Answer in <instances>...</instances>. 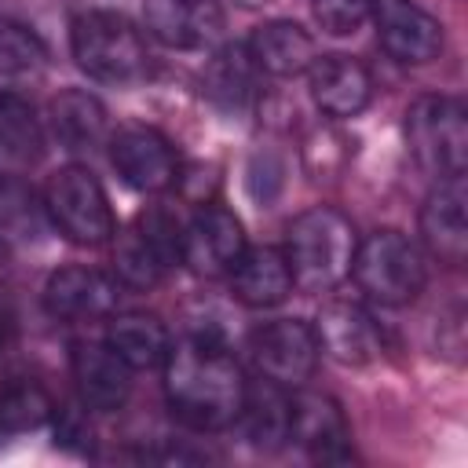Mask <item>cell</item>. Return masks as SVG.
<instances>
[{"mask_svg":"<svg viewBox=\"0 0 468 468\" xmlns=\"http://www.w3.org/2000/svg\"><path fill=\"white\" fill-rule=\"evenodd\" d=\"M44 154V124L33 102L11 88H0V157L33 165Z\"/></svg>","mask_w":468,"mask_h":468,"instance_id":"484cf974","label":"cell"},{"mask_svg":"<svg viewBox=\"0 0 468 468\" xmlns=\"http://www.w3.org/2000/svg\"><path fill=\"white\" fill-rule=\"evenodd\" d=\"M245 252V234L234 212L219 205H201L179 234V260L197 278H223Z\"/></svg>","mask_w":468,"mask_h":468,"instance_id":"ba28073f","label":"cell"},{"mask_svg":"<svg viewBox=\"0 0 468 468\" xmlns=\"http://www.w3.org/2000/svg\"><path fill=\"white\" fill-rule=\"evenodd\" d=\"M230 289L245 307H274L282 303L296 285H292V271L282 249L274 245H245V252L238 256V263L230 267Z\"/></svg>","mask_w":468,"mask_h":468,"instance_id":"d6986e66","label":"cell"},{"mask_svg":"<svg viewBox=\"0 0 468 468\" xmlns=\"http://www.w3.org/2000/svg\"><path fill=\"white\" fill-rule=\"evenodd\" d=\"M245 439L260 450H274L289 439V395L282 384L274 380H256V384H245V399H241V413L238 420Z\"/></svg>","mask_w":468,"mask_h":468,"instance_id":"cb8c5ba5","label":"cell"},{"mask_svg":"<svg viewBox=\"0 0 468 468\" xmlns=\"http://www.w3.org/2000/svg\"><path fill=\"white\" fill-rule=\"evenodd\" d=\"M369 18L377 26L380 48L406 66H428L442 51V22L417 7L413 0H373Z\"/></svg>","mask_w":468,"mask_h":468,"instance_id":"30bf717a","label":"cell"},{"mask_svg":"<svg viewBox=\"0 0 468 468\" xmlns=\"http://www.w3.org/2000/svg\"><path fill=\"white\" fill-rule=\"evenodd\" d=\"M44 208L51 227L62 230L73 245H106L117 230L110 197L84 165H66L48 179Z\"/></svg>","mask_w":468,"mask_h":468,"instance_id":"8992f818","label":"cell"},{"mask_svg":"<svg viewBox=\"0 0 468 468\" xmlns=\"http://www.w3.org/2000/svg\"><path fill=\"white\" fill-rule=\"evenodd\" d=\"M351 274L373 303L406 307L420 296L428 282V263L420 245L410 241L402 230H377L366 241H358Z\"/></svg>","mask_w":468,"mask_h":468,"instance_id":"277c9868","label":"cell"},{"mask_svg":"<svg viewBox=\"0 0 468 468\" xmlns=\"http://www.w3.org/2000/svg\"><path fill=\"white\" fill-rule=\"evenodd\" d=\"M358 238L344 212L329 205H314L289 223L285 260L292 271V285L303 292H329L351 274Z\"/></svg>","mask_w":468,"mask_h":468,"instance_id":"7a4b0ae2","label":"cell"},{"mask_svg":"<svg viewBox=\"0 0 468 468\" xmlns=\"http://www.w3.org/2000/svg\"><path fill=\"white\" fill-rule=\"evenodd\" d=\"M161 369L168 410L186 428L219 431L238 420L249 380L219 333L194 329L186 340L172 344Z\"/></svg>","mask_w":468,"mask_h":468,"instance_id":"6da1fadb","label":"cell"},{"mask_svg":"<svg viewBox=\"0 0 468 468\" xmlns=\"http://www.w3.org/2000/svg\"><path fill=\"white\" fill-rule=\"evenodd\" d=\"M55 413L51 395L37 384V380H7L0 384V442L37 431L40 424H48Z\"/></svg>","mask_w":468,"mask_h":468,"instance_id":"83f0119b","label":"cell"},{"mask_svg":"<svg viewBox=\"0 0 468 468\" xmlns=\"http://www.w3.org/2000/svg\"><path fill=\"white\" fill-rule=\"evenodd\" d=\"M146 29L176 51H205L223 33L219 0H143Z\"/></svg>","mask_w":468,"mask_h":468,"instance_id":"5bb4252c","label":"cell"},{"mask_svg":"<svg viewBox=\"0 0 468 468\" xmlns=\"http://www.w3.org/2000/svg\"><path fill=\"white\" fill-rule=\"evenodd\" d=\"M369 7H373V0H311L314 22L333 37L358 33L362 22L369 18Z\"/></svg>","mask_w":468,"mask_h":468,"instance_id":"f1b7e54d","label":"cell"},{"mask_svg":"<svg viewBox=\"0 0 468 468\" xmlns=\"http://www.w3.org/2000/svg\"><path fill=\"white\" fill-rule=\"evenodd\" d=\"M252 362L256 369L282 384V388H300L314 366H318V336L307 322L300 318H278V322H267L263 329L252 333Z\"/></svg>","mask_w":468,"mask_h":468,"instance_id":"9c48e42d","label":"cell"},{"mask_svg":"<svg viewBox=\"0 0 468 468\" xmlns=\"http://www.w3.org/2000/svg\"><path fill=\"white\" fill-rule=\"evenodd\" d=\"M51 417H55V439L62 446H69V450H88L91 446V424L84 420L80 410L66 406V410H55Z\"/></svg>","mask_w":468,"mask_h":468,"instance_id":"f546056e","label":"cell"},{"mask_svg":"<svg viewBox=\"0 0 468 468\" xmlns=\"http://www.w3.org/2000/svg\"><path fill=\"white\" fill-rule=\"evenodd\" d=\"M48 128L66 154H91L106 143V106L80 88L58 91L48 106Z\"/></svg>","mask_w":468,"mask_h":468,"instance_id":"ffe728a7","label":"cell"},{"mask_svg":"<svg viewBox=\"0 0 468 468\" xmlns=\"http://www.w3.org/2000/svg\"><path fill=\"white\" fill-rule=\"evenodd\" d=\"M307 84L314 106L336 121L362 113L373 95L369 69L351 55H314V62L307 66Z\"/></svg>","mask_w":468,"mask_h":468,"instance_id":"ac0fdd59","label":"cell"},{"mask_svg":"<svg viewBox=\"0 0 468 468\" xmlns=\"http://www.w3.org/2000/svg\"><path fill=\"white\" fill-rule=\"evenodd\" d=\"M256 73H260V66L252 62L245 44H223L205 62L201 88L219 110H234L238 113L256 99Z\"/></svg>","mask_w":468,"mask_h":468,"instance_id":"603a6c76","label":"cell"},{"mask_svg":"<svg viewBox=\"0 0 468 468\" xmlns=\"http://www.w3.org/2000/svg\"><path fill=\"white\" fill-rule=\"evenodd\" d=\"M48 66V48L33 29L0 15V88L18 91L22 84L37 80Z\"/></svg>","mask_w":468,"mask_h":468,"instance_id":"4316f807","label":"cell"},{"mask_svg":"<svg viewBox=\"0 0 468 468\" xmlns=\"http://www.w3.org/2000/svg\"><path fill=\"white\" fill-rule=\"evenodd\" d=\"M245 48L260 66V73H271V77H296V73H307V66L314 62L311 33L289 18L263 22Z\"/></svg>","mask_w":468,"mask_h":468,"instance_id":"44dd1931","label":"cell"},{"mask_svg":"<svg viewBox=\"0 0 468 468\" xmlns=\"http://www.w3.org/2000/svg\"><path fill=\"white\" fill-rule=\"evenodd\" d=\"M241 7H263V4H271V0H238Z\"/></svg>","mask_w":468,"mask_h":468,"instance_id":"1f68e13d","label":"cell"},{"mask_svg":"<svg viewBox=\"0 0 468 468\" xmlns=\"http://www.w3.org/2000/svg\"><path fill=\"white\" fill-rule=\"evenodd\" d=\"M69 369H73L80 402L91 410H102V413L121 410L132 395V369L110 344H95V340L73 344Z\"/></svg>","mask_w":468,"mask_h":468,"instance_id":"e0dca14e","label":"cell"},{"mask_svg":"<svg viewBox=\"0 0 468 468\" xmlns=\"http://www.w3.org/2000/svg\"><path fill=\"white\" fill-rule=\"evenodd\" d=\"M48 208L44 197L11 172H0V245H37L48 230Z\"/></svg>","mask_w":468,"mask_h":468,"instance_id":"d4e9b609","label":"cell"},{"mask_svg":"<svg viewBox=\"0 0 468 468\" xmlns=\"http://www.w3.org/2000/svg\"><path fill=\"white\" fill-rule=\"evenodd\" d=\"M69 51L77 66L99 84H139L154 69L143 29L117 11H84L69 26Z\"/></svg>","mask_w":468,"mask_h":468,"instance_id":"3957f363","label":"cell"},{"mask_svg":"<svg viewBox=\"0 0 468 468\" xmlns=\"http://www.w3.org/2000/svg\"><path fill=\"white\" fill-rule=\"evenodd\" d=\"M289 439L322 464L351 461V428L336 399L325 391L289 395Z\"/></svg>","mask_w":468,"mask_h":468,"instance_id":"7c38bea8","label":"cell"},{"mask_svg":"<svg viewBox=\"0 0 468 468\" xmlns=\"http://www.w3.org/2000/svg\"><path fill=\"white\" fill-rule=\"evenodd\" d=\"M406 146L413 161L435 176L453 179L464 176L468 165V113L461 99L424 95L406 110Z\"/></svg>","mask_w":468,"mask_h":468,"instance_id":"5b68a950","label":"cell"},{"mask_svg":"<svg viewBox=\"0 0 468 468\" xmlns=\"http://www.w3.org/2000/svg\"><path fill=\"white\" fill-rule=\"evenodd\" d=\"M106 344L124 358V366L135 369H161L168 351H172V333L157 314L146 311H128L110 318Z\"/></svg>","mask_w":468,"mask_h":468,"instance_id":"7402d4cb","label":"cell"},{"mask_svg":"<svg viewBox=\"0 0 468 468\" xmlns=\"http://www.w3.org/2000/svg\"><path fill=\"white\" fill-rule=\"evenodd\" d=\"M318 351L340 366H366L384 351L377 318L358 300H329L314 318Z\"/></svg>","mask_w":468,"mask_h":468,"instance_id":"4fadbf2b","label":"cell"},{"mask_svg":"<svg viewBox=\"0 0 468 468\" xmlns=\"http://www.w3.org/2000/svg\"><path fill=\"white\" fill-rule=\"evenodd\" d=\"M464 205H468L464 176H453V179H439L435 190L424 197V208H420L424 249L435 260L450 263V267H461L464 256H468V216H464Z\"/></svg>","mask_w":468,"mask_h":468,"instance_id":"2e32d148","label":"cell"},{"mask_svg":"<svg viewBox=\"0 0 468 468\" xmlns=\"http://www.w3.org/2000/svg\"><path fill=\"white\" fill-rule=\"evenodd\" d=\"M15 340H18V318H15V311L0 300V358H7V351L15 347Z\"/></svg>","mask_w":468,"mask_h":468,"instance_id":"4dcf8cb0","label":"cell"},{"mask_svg":"<svg viewBox=\"0 0 468 468\" xmlns=\"http://www.w3.org/2000/svg\"><path fill=\"white\" fill-rule=\"evenodd\" d=\"M110 161L117 176L143 190V194H161L172 183H179V157L172 143L146 124H128L110 139Z\"/></svg>","mask_w":468,"mask_h":468,"instance_id":"8fae6325","label":"cell"},{"mask_svg":"<svg viewBox=\"0 0 468 468\" xmlns=\"http://www.w3.org/2000/svg\"><path fill=\"white\" fill-rule=\"evenodd\" d=\"M117 282L91 267H62L44 285V307L51 318L62 322H99L110 318L117 307Z\"/></svg>","mask_w":468,"mask_h":468,"instance_id":"9a60e30c","label":"cell"},{"mask_svg":"<svg viewBox=\"0 0 468 468\" xmlns=\"http://www.w3.org/2000/svg\"><path fill=\"white\" fill-rule=\"evenodd\" d=\"M183 227L165 208L139 212L113 245V271L128 289H150L165 278V271L179 260Z\"/></svg>","mask_w":468,"mask_h":468,"instance_id":"52a82bcc","label":"cell"}]
</instances>
